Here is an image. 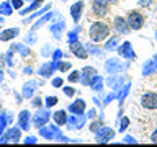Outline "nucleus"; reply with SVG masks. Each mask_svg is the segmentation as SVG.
<instances>
[{
	"instance_id": "16",
	"label": "nucleus",
	"mask_w": 157,
	"mask_h": 147,
	"mask_svg": "<svg viewBox=\"0 0 157 147\" xmlns=\"http://www.w3.org/2000/svg\"><path fill=\"white\" fill-rule=\"evenodd\" d=\"M108 12V3L101 2V0H93V13L97 17H105Z\"/></svg>"
},
{
	"instance_id": "42",
	"label": "nucleus",
	"mask_w": 157,
	"mask_h": 147,
	"mask_svg": "<svg viewBox=\"0 0 157 147\" xmlns=\"http://www.w3.org/2000/svg\"><path fill=\"white\" fill-rule=\"evenodd\" d=\"M62 90H64V95H66V96H74V95H75V90H74L72 87H64Z\"/></svg>"
},
{
	"instance_id": "28",
	"label": "nucleus",
	"mask_w": 157,
	"mask_h": 147,
	"mask_svg": "<svg viewBox=\"0 0 157 147\" xmlns=\"http://www.w3.org/2000/svg\"><path fill=\"white\" fill-rule=\"evenodd\" d=\"M129 88H131V82H128L124 87H121V92L116 95V98H118V101H120V103L124 101V98H126V95H128V92H129Z\"/></svg>"
},
{
	"instance_id": "32",
	"label": "nucleus",
	"mask_w": 157,
	"mask_h": 147,
	"mask_svg": "<svg viewBox=\"0 0 157 147\" xmlns=\"http://www.w3.org/2000/svg\"><path fill=\"white\" fill-rule=\"evenodd\" d=\"M13 47H15V52H20L21 56H29V49L25 46V44H13Z\"/></svg>"
},
{
	"instance_id": "22",
	"label": "nucleus",
	"mask_w": 157,
	"mask_h": 147,
	"mask_svg": "<svg viewBox=\"0 0 157 147\" xmlns=\"http://www.w3.org/2000/svg\"><path fill=\"white\" fill-rule=\"evenodd\" d=\"M106 85L113 88V90H120L121 85H123V77H118V75H113L106 80Z\"/></svg>"
},
{
	"instance_id": "5",
	"label": "nucleus",
	"mask_w": 157,
	"mask_h": 147,
	"mask_svg": "<svg viewBox=\"0 0 157 147\" xmlns=\"http://www.w3.org/2000/svg\"><path fill=\"white\" fill-rule=\"evenodd\" d=\"M128 24H129L131 29H139L142 28V24H144V17L139 13V12H129V15H128Z\"/></svg>"
},
{
	"instance_id": "14",
	"label": "nucleus",
	"mask_w": 157,
	"mask_h": 147,
	"mask_svg": "<svg viewBox=\"0 0 157 147\" xmlns=\"http://www.w3.org/2000/svg\"><path fill=\"white\" fill-rule=\"evenodd\" d=\"M113 26H115L116 33H120V34H126L128 31H129V24H128V21H126L124 18H121V17L115 18V21H113Z\"/></svg>"
},
{
	"instance_id": "46",
	"label": "nucleus",
	"mask_w": 157,
	"mask_h": 147,
	"mask_svg": "<svg viewBox=\"0 0 157 147\" xmlns=\"http://www.w3.org/2000/svg\"><path fill=\"white\" fill-rule=\"evenodd\" d=\"M23 142H25V144H36L38 141H36V137H33V136H28V137H26V139H25Z\"/></svg>"
},
{
	"instance_id": "51",
	"label": "nucleus",
	"mask_w": 157,
	"mask_h": 147,
	"mask_svg": "<svg viewBox=\"0 0 157 147\" xmlns=\"http://www.w3.org/2000/svg\"><path fill=\"white\" fill-rule=\"evenodd\" d=\"M49 52H51V51H49V46H44V47H43V51H41L43 56H49Z\"/></svg>"
},
{
	"instance_id": "40",
	"label": "nucleus",
	"mask_w": 157,
	"mask_h": 147,
	"mask_svg": "<svg viewBox=\"0 0 157 147\" xmlns=\"http://www.w3.org/2000/svg\"><path fill=\"white\" fill-rule=\"evenodd\" d=\"M128 126H129V118H123L121 123H120V131H126L128 129Z\"/></svg>"
},
{
	"instance_id": "1",
	"label": "nucleus",
	"mask_w": 157,
	"mask_h": 147,
	"mask_svg": "<svg viewBox=\"0 0 157 147\" xmlns=\"http://www.w3.org/2000/svg\"><path fill=\"white\" fill-rule=\"evenodd\" d=\"M88 34H90V41L101 43V41H105V39L110 36V26H108L106 23H103V21H95L90 26Z\"/></svg>"
},
{
	"instance_id": "31",
	"label": "nucleus",
	"mask_w": 157,
	"mask_h": 147,
	"mask_svg": "<svg viewBox=\"0 0 157 147\" xmlns=\"http://www.w3.org/2000/svg\"><path fill=\"white\" fill-rule=\"evenodd\" d=\"M49 8H51V5H46V7H44V8H39V12H34L33 15H31V17H29V18H26V20H25V24H26V23H29V21H31V20H34V18H36V17H39V15H43V13H46L48 12V10Z\"/></svg>"
},
{
	"instance_id": "9",
	"label": "nucleus",
	"mask_w": 157,
	"mask_h": 147,
	"mask_svg": "<svg viewBox=\"0 0 157 147\" xmlns=\"http://www.w3.org/2000/svg\"><path fill=\"white\" fill-rule=\"evenodd\" d=\"M83 123H85V116L83 115H72V116H67L66 124L69 126V129H80Z\"/></svg>"
},
{
	"instance_id": "59",
	"label": "nucleus",
	"mask_w": 157,
	"mask_h": 147,
	"mask_svg": "<svg viewBox=\"0 0 157 147\" xmlns=\"http://www.w3.org/2000/svg\"><path fill=\"white\" fill-rule=\"evenodd\" d=\"M154 59H155V61H157V54H155V56H154Z\"/></svg>"
},
{
	"instance_id": "45",
	"label": "nucleus",
	"mask_w": 157,
	"mask_h": 147,
	"mask_svg": "<svg viewBox=\"0 0 157 147\" xmlns=\"http://www.w3.org/2000/svg\"><path fill=\"white\" fill-rule=\"evenodd\" d=\"M34 41H36V36H34V33H33V31L28 34V38H25V43H28V44H33Z\"/></svg>"
},
{
	"instance_id": "2",
	"label": "nucleus",
	"mask_w": 157,
	"mask_h": 147,
	"mask_svg": "<svg viewBox=\"0 0 157 147\" xmlns=\"http://www.w3.org/2000/svg\"><path fill=\"white\" fill-rule=\"evenodd\" d=\"M39 136L44 137V139H48V141H61V142H69L71 141L69 137H64L61 129H59L57 126H54V124L41 126L39 127Z\"/></svg>"
},
{
	"instance_id": "21",
	"label": "nucleus",
	"mask_w": 157,
	"mask_h": 147,
	"mask_svg": "<svg viewBox=\"0 0 157 147\" xmlns=\"http://www.w3.org/2000/svg\"><path fill=\"white\" fill-rule=\"evenodd\" d=\"M18 34H20L18 28H8V29H5V31L0 33V41H10V39L17 38Z\"/></svg>"
},
{
	"instance_id": "3",
	"label": "nucleus",
	"mask_w": 157,
	"mask_h": 147,
	"mask_svg": "<svg viewBox=\"0 0 157 147\" xmlns=\"http://www.w3.org/2000/svg\"><path fill=\"white\" fill-rule=\"evenodd\" d=\"M141 106L144 110H149V111H155L157 110V93L155 92H146L141 95Z\"/></svg>"
},
{
	"instance_id": "19",
	"label": "nucleus",
	"mask_w": 157,
	"mask_h": 147,
	"mask_svg": "<svg viewBox=\"0 0 157 147\" xmlns=\"http://www.w3.org/2000/svg\"><path fill=\"white\" fill-rule=\"evenodd\" d=\"M82 10H83V2H75L71 7V15H72V20L75 23H78V20L82 17Z\"/></svg>"
},
{
	"instance_id": "37",
	"label": "nucleus",
	"mask_w": 157,
	"mask_h": 147,
	"mask_svg": "<svg viewBox=\"0 0 157 147\" xmlns=\"http://www.w3.org/2000/svg\"><path fill=\"white\" fill-rule=\"evenodd\" d=\"M57 101H59L57 96H48L46 98V106L48 108H52L54 105H57Z\"/></svg>"
},
{
	"instance_id": "17",
	"label": "nucleus",
	"mask_w": 157,
	"mask_h": 147,
	"mask_svg": "<svg viewBox=\"0 0 157 147\" xmlns=\"http://www.w3.org/2000/svg\"><path fill=\"white\" fill-rule=\"evenodd\" d=\"M36 87H38V83L34 82V80H29V82H26V83L23 85L21 95H23L25 98H31V96H33V93L36 92Z\"/></svg>"
},
{
	"instance_id": "48",
	"label": "nucleus",
	"mask_w": 157,
	"mask_h": 147,
	"mask_svg": "<svg viewBox=\"0 0 157 147\" xmlns=\"http://www.w3.org/2000/svg\"><path fill=\"white\" fill-rule=\"evenodd\" d=\"M123 142H126V144H136L137 141H134V137H131V136H126Z\"/></svg>"
},
{
	"instance_id": "50",
	"label": "nucleus",
	"mask_w": 157,
	"mask_h": 147,
	"mask_svg": "<svg viewBox=\"0 0 157 147\" xmlns=\"http://www.w3.org/2000/svg\"><path fill=\"white\" fill-rule=\"evenodd\" d=\"M116 95H115V93H110V95H108L106 98H105V105H108V103H110L111 100H113V98H115Z\"/></svg>"
},
{
	"instance_id": "12",
	"label": "nucleus",
	"mask_w": 157,
	"mask_h": 147,
	"mask_svg": "<svg viewBox=\"0 0 157 147\" xmlns=\"http://www.w3.org/2000/svg\"><path fill=\"white\" fill-rule=\"evenodd\" d=\"M118 54L123 56V57H126V59H136V54H134V51H132V46H131L129 41L123 43L121 46L118 47Z\"/></svg>"
},
{
	"instance_id": "10",
	"label": "nucleus",
	"mask_w": 157,
	"mask_h": 147,
	"mask_svg": "<svg viewBox=\"0 0 157 147\" xmlns=\"http://www.w3.org/2000/svg\"><path fill=\"white\" fill-rule=\"evenodd\" d=\"M57 69V62H44L41 67H39V70H38V74L41 77H44V78H48V77H52V74H54V70Z\"/></svg>"
},
{
	"instance_id": "7",
	"label": "nucleus",
	"mask_w": 157,
	"mask_h": 147,
	"mask_svg": "<svg viewBox=\"0 0 157 147\" xmlns=\"http://www.w3.org/2000/svg\"><path fill=\"white\" fill-rule=\"evenodd\" d=\"M113 137H115V131L110 129V127H106V126H103L100 131L97 132V136H95V141L98 142V144H103V142H108V141H111Z\"/></svg>"
},
{
	"instance_id": "38",
	"label": "nucleus",
	"mask_w": 157,
	"mask_h": 147,
	"mask_svg": "<svg viewBox=\"0 0 157 147\" xmlns=\"http://www.w3.org/2000/svg\"><path fill=\"white\" fill-rule=\"evenodd\" d=\"M101 127H103L101 121H97V123H92V124H90V131H92V132H95V134H97V132L100 131Z\"/></svg>"
},
{
	"instance_id": "29",
	"label": "nucleus",
	"mask_w": 157,
	"mask_h": 147,
	"mask_svg": "<svg viewBox=\"0 0 157 147\" xmlns=\"http://www.w3.org/2000/svg\"><path fill=\"white\" fill-rule=\"evenodd\" d=\"M41 3H43V0H33V3L29 5V7H26V10H20V13L25 15V13H31L33 10H38L39 7H41Z\"/></svg>"
},
{
	"instance_id": "56",
	"label": "nucleus",
	"mask_w": 157,
	"mask_h": 147,
	"mask_svg": "<svg viewBox=\"0 0 157 147\" xmlns=\"http://www.w3.org/2000/svg\"><path fill=\"white\" fill-rule=\"evenodd\" d=\"M2 80H3V70L0 69V83H2Z\"/></svg>"
},
{
	"instance_id": "47",
	"label": "nucleus",
	"mask_w": 157,
	"mask_h": 147,
	"mask_svg": "<svg viewBox=\"0 0 157 147\" xmlns=\"http://www.w3.org/2000/svg\"><path fill=\"white\" fill-rule=\"evenodd\" d=\"M33 105L34 106H39V108H41V105H43V100H41V98H39V96H36V98H33Z\"/></svg>"
},
{
	"instance_id": "23",
	"label": "nucleus",
	"mask_w": 157,
	"mask_h": 147,
	"mask_svg": "<svg viewBox=\"0 0 157 147\" xmlns=\"http://www.w3.org/2000/svg\"><path fill=\"white\" fill-rule=\"evenodd\" d=\"M52 118H54V123H56L57 126H64L67 123V115H66V111H64V110L56 111L52 115Z\"/></svg>"
},
{
	"instance_id": "39",
	"label": "nucleus",
	"mask_w": 157,
	"mask_h": 147,
	"mask_svg": "<svg viewBox=\"0 0 157 147\" xmlns=\"http://www.w3.org/2000/svg\"><path fill=\"white\" fill-rule=\"evenodd\" d=\"M78 80H80V72L74 70L71 75H69V82H78Z\"/></svg>"
},
{
	"instance_id": "8",
	"label": "nucleus",
	"mask_w": 157,
	"mask_h": 147,
	"mask_svg": "<svg viewBox=\"0 0 157 147\" xmlns=\"http://www.w3.org/2000/svg\"><path fill=\"white\" fill-rule=\"evenodd\" d=\"M69 46H71V51L74 56H77V57H80V59H85L88 56V51L85 49V46L78 41V39H75V41H72V43H69Z\"/></svg>"
},
{
	"instance_id": "6",
	"label": "nucleus",
	"mask_w": 157,
	"mask_h": 147,
	"mask_svg": "<svg viewBox=\"0 0 157 147\" xmlns=\"http://www.w3.org/2000/svg\"><path fill=\"white\" fill-rule=\"evenodd\" d=\"M49 118H51V115H49L48 110H38L36 115H33V126L39 129V127L44 126L49 121Z\"/></svg>"
},
{
	"instance_id": "44",
	"label": "nucleus",
	"mask_w": 157,
	"mask_h": 147,
	"mask_svg": "<svg viewBox=\"0 0 157 147\" xmlns=\"http://www.w3.org/2000/svg\"><path fill=\"white\" fill-rule=\"evenodd\" d=\"M10 3H12V7L17 8V10H20V8L23 7V0H12Z\"/></svg>"
},
{
	"instance_id": "20",
	"label": "nucleus",
	"mask_w": 157,
	"mask_h": 147,
	"mask_svg": "<svg viewBox=\"0 0 157 147\" xmlns=\"http://www.w3.org/2000/svg\"><path fill=\"white\" fill-rule=\"evenodd\" d=\"M69 111H71L72 115H83V111H85V101L83 100L74 101L72 105H69Z\"/></svg>"
},
{
	"instance_id": "60",
	"label": "nucleus",
	"mask_w": 157,
	"mask_h": 147,
	"mask_svg": "<svg viewBox=\"0 0 157 147\" xmlns=\"http://www.w3.org/2000/svg\"><path fill=\"white\" fill-rule=\"evenodd\" d=\"M0 110H2V103H0Z\"/></svg>"
},
{
	"instance_id": "49",
	"label": "nucleus",
	"mask_w": 157,
	"mask_h": 147,
	"mask_svg": "<svg viewBox=\"0 0 157 147\" xmlns=\"http://www.w3.org/2000/svg\"><path fill=\"white\" fill-rule=\"evenodd\" d=\"M95 115H97V111L93 110V108H92V110H88V113H87V116L90 118V119H95Z\"/></svg>"
},
{
	"instance_id": "4",
	"label": "nucleus",
	"mask_w": 157,
	"mask_h": 147,
	"mask_svg": "<svg viewBox=\"0 0 157 147\" xmlns=\"http://www.w3.org/2000/svg\"><path fill=\"white\" fill-rule=\"evenodd\" d=\"M129 67V62H121L120 59L113 57V59H108L105 62V70L108 74H118V72H124L126 69Z\"/></svg>"
},
{
	"instance_id": "25",
	"label": "nucleus",
	"mask_w": 157,
	"mask_h": 147,
	"mask_svg": "<svg viewBox=\"0 0 157 147\" xmlns=\"http://www.w3.org/2000/svg\"><path fill=\"white\" fill-rule=\"evenodd\" d=\"M88 85L92 87V90H97V92L101 90V88H103V78H101V75H93Z\"/></svg>"
},
{
	"instance_id": "53",
	"label": "nucleus",
	"mask_w": 157,
	"mask_h": 147,
	"mask_svg": "<svg viewBox=\"0 0 157 147\" xmlns=\"http://www.w3.org/2000/svg\"><path fill=\"white\" fill-rule=\"evenodd\" d=\"M139 3L144 5V7H149V5H151V0H139Z\"/></svg>"
},
{
	"instance_id": "30",
	"label": "nucleus",
	"mask_w": 157,
	"mask_h": 147,
	"mask_svg": "<svg viewBox=\"0 0 157 147\" xmlns=\"http://www.w3.org/2000/svg\"><path fill=\"white\" fill-rule=\"evenodd\" d=\"M105 49L106 51H115V49H118V36H113L108 39L105 43Z\"/></svg>"
},
{
	"instance_id": "18",
	"label": "nucleus",
	"mask_w": 157,
	"mask_h": 147,
	"mask_svg": "<svg viewBox=\"0 0 157 147\" xmlns=\"http://www.w3.org/2000/svg\"><path fill=\"white\" fill-rule=\"evenodd\" d=\"M64 29H66V21H62V20H59L57 23L51 24V31H52V34H54V38H56V39H61Z\"/></svg>"
},
{
	"instance_id": "13",
	"label": "nucleus",
	"mask_w": 157,
	"mask_h": 147,
	"mask_svg": "<svg viewBox=\"0 0 157 147\" xmlns=\"http://www.w3.org/2000/svg\"><path fill=\"white\" fill-rule=\"evenodd\" d=\"M29 119H31V113H29L28 110H23V111L18 115V124H20V129L28 131V129H29Z\"/></svg>"
},
{
	"instance_id": "33",
	"label": "nucleus",
	"mask_w": 157,
	"mask_h": 147,
	"mask_svg": "<svg viewBox=\"0 0 157 147\" xmlns=\"http://www.w3.org/2000/svg\"><path fill=\"white\" fill-rule=\"evenodd\" d=\"M13 54H15V47L10 46L7 56H5V64H7V66H12V64H13Z\"/></svg>"
},
{
	"instance_id": "24",
	"label": "nucleus",
	"mask_w": 157,
	"mask_h": 147,
	"mask_svg": "<svg viewBox=\"0 0 157 147\" xmlns=\"http://www.w3.org/2000/svg\"><path fill=\"white\" fill-rule=\"evenodd\" d=\"M157 72V62L154 61H147L146 66L142 67V75H151V74Z\"/></svg>"
},
{
	"instance_id": "58",
	"label": "nucleus",
	"mask_w": 157,
	"mask_h": 147,
	"mask_svg": "<svg viewBox=\"0 0 157 147\" xmlns=\"http://www.w3.org/2000/svg\"><path fill=\"white\" fill-rule=\"evenodd\" d=\"M101 2H106L108 3V2H113V0H101Z\"/></svg>"
},
{
	"instance_id": "34",
	"label": "nucleus",
	"mask_w": 157,
	"mask_h": 147,
	"mask_svg": "<svg viewBox=\"0 0 157 147\" xmlns=\"http://www.w3.org/2000/svg\"><path fill=\"white\" fill-rule=\"evenodd\" d=\"M8 124V121H7V113H2L0 115V136L5 132V127H7Z\"/></svg>"
},
{
	"instance_id": "11",
	"label": "nucleus",
	"mask_w": 157,
	"mask_h": 147,
	"mask_svg": "<svg viewBox=\"0 0 157 147\" xmlns=\"http://www.w3.org/2000/svg\"><path fill=\"white\" fill-rule=\"evenodd\" d=\"M20 127H12V129L7 131V134H5L2 139H0V142L2 144H7V142H18L20 141Z\"/></svg>"
},
{
	"instance_id": "55",
	"label": "nucleus",
	"mask_w": 157,
	"mask_h": 147,
	"mask_svg": "<svg viewBox=\"0 0 157 147\" xmlns=\"http://www.w3.org/2000/svg\"><path fill=\"white\" fill-rule=\"evenodd\" d=\"M23 72H25V74H31L33 70H31V67H25V69H23Z\"/></svg>"
},
{
	"instance_id": "54",
	"label": "nucleus",
	"mask_w": 157,
	"mask_h": 147,
	"mask_svg": "<svg viewBox=\"0 0 157 147\" xmlns=\"http://www.w3.org/2000/svg\"><path fill=\"white\" fill-rule=\"evenodd\" d=\"M7 121L8 123H13V115H12V113H7Z\"/></svg>"
},
{
	"instance_id": "35",
	"label": "nucleus",
	"mask_w": 157,
	"mask_h": 147,
	"mask_svg": "<svg viewBox=\"0 0 157 147\" xmlns=\"http://www.w3.org/2000/svg\"><path fill=\"white\" fill-rule=\"evenodd\" d=\"M77 33H80V26H75V28H74L71 33L67 34V36H69V43L75 41V39H77Z\"/></svg>"
},
{
	"instance_id": "26",
	"label": "nucleus",
	"mask_w": 157,
	"mask_h": 147,
	"mask_svg": "<svg viewBox=\"0 0 157 147\" xmlns=\"http://www.w3.org/2000/svg\"><path fill=\"white\" fill-rule=\"evenodd\" d=\"M13 13V7L10 2H2L0 3V15H3V17H8V15Z\"/></svg>"
},
{
	"instance_id": "61",
	"label": "nucleus",
	"mask_w": 157,
	"mask_h": 147,
	"mask_svg": "<svg viewBox=\"0 0 157 147\" xmlns=\"http://www.w3.org/2000/svg\"><path fill=\"white\" fill-rule=\"evenodd\" d=\"M155 39H157V31H155Z\"/></svg>"
},
{
	"instance_id": "43",
	"label": "nucleus",
	"mask_w": 157,
	"mask_h": 147,
	"mask_svg": "<svg viewBox=\"0 0 157 147\" xmlns=\"http://www.w3.org/2000/svg\"><path fill=\"white\" fill-rule=\"evenodd\" d=\"M62 83H64V80L61 77H56V78H52V87H56V88H61L62 87Z\"/></svg>"
},
{
	"instance_id": "15",
	"label": "nucleus",
	"mask_w": 157,
	"mask_h": 147,
	"mask_svg": "<svg viewBox=\"0 0 157 147\" xmlns=\"http://www.w3.org/2000/svg\"><path fill=\"white\" fill-rule=\"evenodd\" d=\"M93 75H97V70H95V69H92V67L82 69V70H80V83H83V85H88Z\"/></svg>"
},
{
	"instance_id": "41",
	"label": "nucleus",
	"mask_w": 157,
	"mask_h": 147,
	"mask_svg": "<svg viewBox=\"0 0 157 147\" xmlns=\"http://www.w3.org/2000/svg\"><path fill=\"white\" fill-rule=\"evenodd\" d=\"M61 57H62V51H61V49H56L54 54H52V62H59V61H61Z\"/></svg>"
},
{
	"instance_id": "27",
	"label": "nucleus",
	"mask_w": 157,
	"mask_h": 147,
	"mask_svg": "<svg viewBox=\"0 0 157 147\" xmlns=\"http://www.w3.org/2000/svg\"><path fill=\"white\" fill-rule=\"evenodd\" d=\"M54 15H56V13H51V12H49V13H44V17H43V18H39L38 21H36V24L33 26V31H34V29H38L39 26H43V24L46 23V21H49V20L54 17Z\"/></svg>"
},
{
	"instance_id": "57",
	"label": "nucleus",
	"mask_w": 157,
	"mask_h": 147,
	"mask_svg": "<svg viewBox=\"0 0 157 147\" xmlns=\"http://www.w3.org/2000/svg\"><path fill=\"white\" fill-rule=\"evenodd\" d=\"M2 17H3V15H0V23H3V18Z\"/></svg>"
},
{
	"instance_id": "36",
	"label": "nucleus",
	"mask_w": 157,
	"mask_h": 147,
	"mask_svg": "<svg viewBox=\"0 0 157 147\" xmlns=\"http://www.w3.org/2000/svg\"><path fill=\"white\" fill-rule=\"evenodd\" d=\"M71 67H72V64L67 62V61H66V62H61V61L57 62V69H59L61 72H66V70H69Z\"/></svg>"
},
{
	"instance_id": "52",
	"label": "nucleus",
	"mask_w": 157,
	"mask_h": 147,
	"mask_svg": "<svg viewBox=\"0 0 157 147\" xmlns=\"http://www.w3.org/2000/svg\"><path fill=\"white\" fill-rule=\"evenodd\" d=\"M151 141H152V142H155V144H157V129H155V131L151 134Z\"/></svg>"
}]
</instances>
